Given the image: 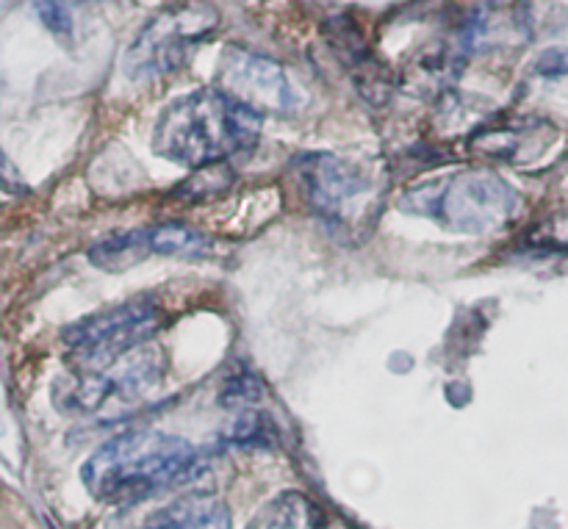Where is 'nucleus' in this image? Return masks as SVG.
<instances>
[{
	"mask_svg": "<svg viewBox=\"0 0 568 529\" xmlns=\"http://www.w3.org/2000/svg\"><path fill=\"white\" fill-rule=\"evenodd\" d=\"M89 261L103 272H125L131 266L142 264L153 255L150 250V227H136V231H116L111 236L100 238L89 247Z\"/></svg>",
	"mask_w": 568,
	"mask_h": 529,
	"instance_id": "9b49d317",
	"label": "nucleus"
},
{
	"mask_svg": "<svg viewBox=\"0 0 568 529\" xmlns=\"http://www.w3.org/2000/svg\"><path fill=\"white\" fill-rule=\"evenodd\" d=\"M236 181V172L225 164H211L203 166V170H194V175H189L186 181L178 186V197L186 200H211L225 194L227 189Z\"/></svg>",
	"mask_w": 568,
	"mask_h": 529,
	"instance_id": "ddd939ff",
	"label": "nucleus"
},
{
	"mask_svg": "<svg viewBox=\"0 0 568 529\" xmlns=\"http://www.w3.org/2000/svg\"><path fill=\"white\" fill-rule=\"evenodd\" d=\"M399 208L405 214L427 216L453 233L483 236L514 222L519 194L494 172L466 170L405 189Z\"/></svg>",
	"mask_w": 568,
	"mask_h": 529,
	"instance_id": "7ed1b4c3",
	"label": "nucleus"
},
{
	"mask_svg": "<svg viewBox=\"0 0 568 529\" xmlns=\"http://www.w3.org/2000/svg\"><path fill=\"white\" fill-rule=\"evenodd\" d=\"M161 325L164 308L150 297H136L100 314L83 316L81 322L67 327L61 338L70 347L72 369H100L148 344Z\"/></svg>",
	"mask_w": 568,
	"mask_h": 529,
	"instance_id": "39448f33",
	"label": "nucleus"
},
{
	"mask_svg": "<svg viewBox=\"0 0 568 529\" xmlns=\"http://www.w3.org/2000/svg\"><path fill=\"white\" fill-rule=\"evenodd\" d=\"M536 70L547 78H568V48H549L538 55Z\"/></svg>",
	"mask_w": 568,
	"mask_h": 529,
	"instance_id": "f3484780",
	"label": "nucleus"
},
{
	"mask_svg": "<svg viewBox=\"0 0 568 529\" xmlns=\"http://www.w3.org/2000/svg\"><path fill=\"white\" fill-rule=\"evenodd\" d=\"M142 529H233V516L225 499L197 491L155 510Z\"/></svg>",
	"mask_w": 568,
	"mask_h": 529,
	"instance_id": "1a4fd4ad",
	"label": "nucleus"
},
{
	"mask_svg": "<svg viewBox=\"0 0 568 529\" xmlns=\"http://www.w3.org/2000/svg\"><path fill=\"white\" fill-rule=\"evenodd\" d=\"M37 11L50 33H55L59 39L72 37V17L64 0H37Z\"/></svg>",
	"mask_w": 568,
	"mask_h": 529,
	"instance_id": "dca6fc26",
	"label": "nucleus"
},
{
	"mask_svg": "<svg viewBox=\"0 0 568 529\" xmlns=\"http://www.w3.org/2000/svg\"><path fill=\"white\" fill-rule=\"evenodd\" d=\"M294 175L311 211L336 225L358 220L375 197V177L336 153H303L294 159Z\"/></svg>",
	"mask_w": 568,
	"mask_h": 529,
	"instance_id": "423d86ee",
	"label": "nucleus"
},
{
	"mask_svg": "<svg viewBox=\"0 0 568 529\" xmlns=\"http://www.w3.org/2000/svg\"><path fill=\"white\" fill-rule=\"evenodd\" d=\"M325 513L308 494L283 491L250 519L247 529H325Z\"/></svg>",
	"mask_w": 568,
	"mask_h": 529,
	"instance_id": "9d476101",
	"label": "nucleus"
},
{
	"mask_svg": "<svg viewBox=\"0 0 568 529\" xmlns=\"http://www.w3.org/2000/svg\"><path fill=\"white\" fill-rule=\"evenodd\" d=\"M264 397V386L255 375L250 372H236L225 380L220 391V405L222 408H236V410H247L250 405H255L258 399Z\"/></svg>",
	"mask_w": 568,
	"mask_h": 529,
	"instance_id": "2eb2a0df",
	"label": "nucleus"
},
{
	"mask_svg": "<svg viewBox=\"0 0 568 529\" xmlns=\"http://www.w3.org/2000/svg\"><path fill=\"white\" fill-rule=\"evenodd\" d=\"M150 250H153V255H164V258L203 261L214 250V242L192 225L161 222V225L150 227Z\"/></svg>",
	"mask_w": 568,
	"mask_h": 529,
	"instance_id": "f8f14e48",
	"label": "nucleus"
},
{
	"mask_svg": "<svg viewBox=\"0 0 568 529\" xmlns=\"http://www.w3.org/2000/svg\"><path fill=\"white\" fill-rule=\"evenodd\" d=\"M200 452L181 436L128 430L89 455L81 480L94 499L131 505L194 477Z\"/></svg>",
	"mask_w": 568,
	"mask_h": 529,
	"instance_id": "f03ea898",
	"label": "nucleus"
},
{
	"mask_svg": "<svg viewBox=\"0 0 568 529\" xmlns=\"http://www.w3.org/2000/svg\"><path fill=\"white\" fill-rule=\"evenodd\" d=\"M216 89L261 116H288L300 109L292 78L270 55L227 44L216 67Z\"/></svg>",
	"mask_w": 568,
	"mask_h": 529,
	"instance_id": "0eeeda50",
	"label": "nucleus"
},
{
	"mask_svg": "<svg viewBox=\"0 0 568 529\" xmlns=\"http://www.w3.org/2000/svg\"><path fill=\"white\" fill-rule=\"evenodd\" d=\"M264 116L227 98L222 89H197L172 100L153 128V153L172 164L203 170L250 155Z\"/></svg>",
	"mask_w": 568,
	"mask_h": 529,
	"instance_id": "f257e3e1",
	"label": "nucleus"
},
{
	"mask_svg": "<svg viewBox=\"0 0 568 529\" xmlns=\"http://www.w3.org/2000/svg\"><path fill=\"white\" fill-rule=\"evenodd\" d=\"M227 441L236 447H266V444L277 441V427L272 419L258 410H242L239 419H233L231 430H227Z\"/></svg>",
	"mask_w": 568,
	"mask_h": 529,
	"instance_id": "4468645a",
	"label": "nucleus"
},
{
	"mask_svg": "<svg viewBox=\"0 0 568 529\" xmlns=\"http://www.w3.org/2000/svg\"><path fill=\"white\" fill-rule=\"evenodd\" d=\"M0 189H3V192H9V194H26L28 192V186H26V181H22L20 170L11 164L9 155H6L3 150H0Z\"/></svg>",
	"mask_w": 568,
	"mask_h": 529,
	"instance_id": "a211bd4d",
	"label": "nucleus"
},
{
	"mask_svg": "<svg viewBox=\"0 0 568 529\" xmlns=\"http://www.w3.org/2000/svg\"><path fill=\"white\" fill-rule=\"evenodd\" d=\"M325 37L327 48L333 50V55L338 59V64L347 70V75L353 78L355 89H358L361 98L369 105H383L392 98V72L386 70L381 59L375 55V50L369 48L366 37L361 33L358 22L353 17H331L325 22Z\"/></svg>",
	"mask_w": 568,
	"mask_h": 529,
	"instance_id": "6e6552de",
	"label": "nucleus"
},
{
	"mask_svg": "<svg viewBox=\"0 0 568 529\" xmlns=\"http://www.w3.org/2000/svg\"><path fill=\"white\" fill-rule=\"evenodd\" d=\"M220 26V11L205 0L170 6L150 17L125 50V72L133 81H153L186 64L189 53Z\"/></svg>",
	"mask_w": 568,
	"mask_h": 529,
	"instance_id": "20e7f679",
	"label": "nucleus"
}]
</instances>
